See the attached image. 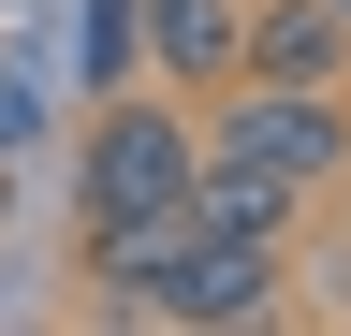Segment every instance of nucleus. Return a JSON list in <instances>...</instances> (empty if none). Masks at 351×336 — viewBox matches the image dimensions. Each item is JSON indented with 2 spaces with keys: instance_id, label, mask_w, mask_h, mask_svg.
Returning <instances> with one entry per match:
<instances>
[{
  "instance_id": "7",
  "label": "nucleus",
  "mask_w": 351,
  "mask_h": 336,
  "mask_svg": "<svg viewBox=\"0 0 351 336\" xmlns=\"http://www.w3.org/2000/svg\"><path fill=\"white\" fill-rule=\"evenodd\" d=\"M337 15H351V0H337Z\"/></svg>"
},
{
  "instance_id": "3",
  "label": "nucleus",
  "mask_w": 351,
  "mask_h": 336,
  "mask_svg": "<svg viewBox=\"0 0 351 336\" xmlns=\"http://www.w3.org/2000/svg\"><path fill=\"white\" fill-rule=\"evenodd\" d=\"M117 307L132 322H263V307H278V248H263V234H191L161 278H132Z\"/></svg>"
},
{
  "instance_id": "4",
  "label": "nucleus",
  "mask_w": 351,
  "mask_h": 336,
  "mask_svg": "<svg viewBox=\"0 0 351 336\" xmlns=\"http://www.w3.org/2000/svg\"><path fill=\"white\" fill-rule=\"evenodd\" d=\"M234 73H263V88H351V15L337 0H249Z\"/></svg>"
},
{
  "instance_id": "1",
  "label": "nucleus",
  "mask_w": 351,
  "mask_h": 336,
  "mask_svg": "<svg viewBox=\"0 0 351 336\" xmlns=\"http://www.w3.org/2000/svg\"><path fill=\"white\" fill-rule=\"evenodd\" d=\"M205 161H249V176H278L293 205L337 190V176H351V88H263V73H234Z\"/></svg>"
},
{
  "instance_id": "5",
  "label": "nucleus",
  "mask_w": 351,
  "mask_h": 336,
  "mask_svg": "<svg viewBox=\"0 0 351 336\" xmlns=\"http://www.w3.org/2000/svg\"><path fill=\"white\" fill-rule=\"evenodd\" d=\"M234 15L249 0H132V59L161 88H234Z\"/></svg>"
},
{
  "instance_id": "6",
  "label": "nucleus",
  "mask_w": 351,
  "mask_h": 336,
  "mask_svg": "<svg viewBox=\"0 0 351 336\" xmlns=\"http://www.w3.org/2000/svg\"><path fill=\"white\" fill-rule=\"evenodd\" d=\"M132 73V0H88V88H117Z\"/></svg>"
},
{
  "instance_id": "2",
  "label": "nucleus",
  "mask_w": 351,
  "mask_h": 336,
  "mask_svg": "<svg viewBox=\"0 0 351 336\" xmlns=\"http://www.w3.org/2000/svg\"><path fill=\"white\" fill-rule=\"evenodd\" d=\"M191 161H205V132H191L176 103H147V88H103V132H88V220L176 205V190H191Z\"/></svg>"
}]
</instances>
